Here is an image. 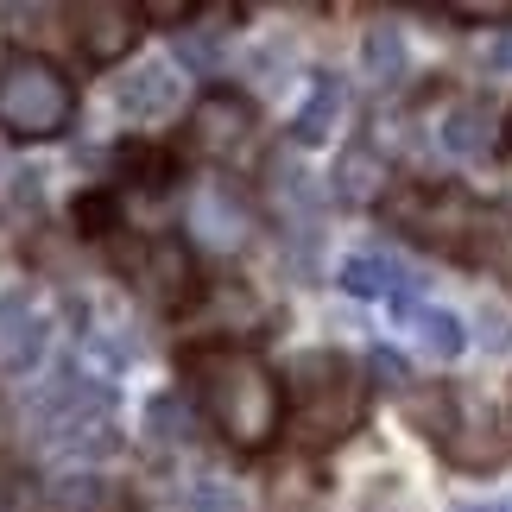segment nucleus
I'll return each instance as SVG.
<instances>
[{
    "label": "nucleus",
    "mask_w": 512,
    "mask_h": 512,
    "mask_svg": "<svg viewBox=\"0 0 512 512\" xmlns=\"http://www.w3.org/2000/svg\"><path fill=\"white\" fill-rule=\"evenodd\" d=\"M184 380L203 405L209 430L241 456H260V449L279 443L285 430V380L272 373L253 348L234 342H196L184 354Z\"/></svg>",
    "instance_id": "1"
},
{
    "label": "nucleus",
    "mask_w": 512,
    "mask_h": 512,
    "mask_svg": "<svg viewBox=\"0 0 512 512\" xmlns=\"http://www.w3.org/2000/svg\"><path fill=\"white\" fill-rule=\"evenodd\" d=\"M367 411V380L342 348H304L285 367V430L304 449H329L348 430H361Z\"/></svg>",
    "instance_id": "2"
},
{
    "label": "nucleus",
    "mask_w": 512,
    "mask_h": 512,
    "mask_svg": "<svg viewBox=\"0 0 512 512\" xmlns=\"http://www.w3.org/2000/svg\"><path fill=\"white\" fill-rule=\"evenodd\" d=\"M76 121V83L38 51L0 57V133L7 140H57Z\"/></svg>",
    "instance_id": "3"
},
{
    "label": "nucleus",
    "mask_w": 512,
    "mask_h": 512,
    "mask_svg": "<svg viewBox=\"0 0 512 512\" xmlns=\"http://www.w3.org/2000/svg\"><path fill=\"white\" fill-rule=\"evenodd\" d=\"M121 266H127L133 291H146L159 310H184L196 298V266H190V253H184L177 234H152V241H140L133 260H121Z\"/></svg>",
    "instance_id": "4"
},
{
    "label": "nucleus",
    "mask_w": 512,
    "mask_h": 512,
    "mask_svg": "<svg viewBox=\"0 0 512 512\" xmlns=\"http://www.w3.org/2000/svg\"><path fill=\"white\" fill-rule=\"evenodd\" d=\"M190 228L203 234L209 247H247V234H253V209H247V196L228 184V177H203V184L190 190Z\"/></svg>",
    "instance_id": "5"
},
{
    "label": "nucleus",
    "mask_w": 512,
    "mask_h": 512,
    "mask_svg": "<svg viewBox=\"0 0 512 512\" xmlns=\"http://www.w3.org/2000/svg\"><path fill=\"white\" fill-rule=\"evenodd\" d=\"M70 32H76V51L89 64H114L140 45V7H121V0H95V7H76L70 13Z\"/></svg>",
    "instance_id": "6"
},
{
    "label": "nucleus",
    "mask_w": 512,
    "mask_h": 512,
    "mask_svg": "<svg viewBox=\"0 0 512 512\" xmlns=\"http://www.w3.org/2000/svg\"><path fill=\"white\" fill-rule=\"evenodd\" d=\"M247 133H253V102L234 89H209L190 108V146L209 152V159H228L234 146H247Z\"/></svg>",
    "instance_id": "7"
},
{
    "label": "nucleus",
    "mask_w": 512,
    "mask_h": 512,
    "mask_svg": "<svg viewBox=\"0 0 512 512\" xmlns=\"http://www.w3.org/2000/svg\"><path fill=\"white\" fill-rule=\"evenodd\" d=\"M45 342H51V317L26 298V291H7V298H0V354H7V367L13 373L38 367Z\"/></svg>",
    "instance_id": "8"
},
{
    "label": "nucleus",
    "mask_w": 512,
    "mask_h": 512,
    "mask_svg": "<svg viewBox=\"0 0 512 512\" xmlns=\"http://www.w3.org/2000/svg\"><path fill=\"white\" fill-rule=\"evenodd\" d=\"M177 95H184V83H177L171 64H140L114 83V108H121L127 121H165L177 108Z\"/></svg>",
    "instance_id": "9"
},
{
    "label": "nucleus",
    "mask_w": 512,
    "mask_h": 512,
    "mask_svg": "<svg viewBox=\"0 0 512 512\" xmlns=\"http://www.w3.org/2000/svg\"><path fill=\"white\" fill-rule=\"evenodd\" d=\"M380 190H386V159H380V146H367V140L342 146L336 171H329V196H336L342 209H367V203H380Z\"/></svg>",
    "instance_id": "10"
},
{
    "label": "nucleus",
    "mask_w": 512,
    "mask_h": 512,
    "mask_svg": "<svg viewBox=\"0 0 512 512\" xmlns=\"http://www.w3.org/2000/svg\"><path fill=\"white\" fill-rule=\"evenodd\" d=\"M487 140H494V108L481 95H456L437 121V146L449 159H475V152H487Z\"/></svg>",
    "instance_id": "11"
},
{
    "label": "nucleus",
    "mask_w": 512,
    "mask_h": 512,
    "mask_svg": "<svg viewBox=\"0 0 512 512\" xmlns=\"http://www.w3.org/2000/svg\"><path fill=\"white\" fill-rule=\"evenodd\" d=\"M342 102H348V83L336 70H317V76H310L304 108L291 114V140H298V146H323L329 127H336V114H342Z\"/></svg>",
    "instance_id": "12"
},
{
    "label": "nucleus",
    "mask_w": 512,
    "mask_h": 512,
    "mask_svg": "<svg viewBox=\"0 0 512 512\" xmlns=\"http://www.w3.org/2000/svg\"><path fill=\"white\" fill-rule=\"evenodd\" d=\"M336 279H342L348 298H399L405 291V272H399V260H386V253H348Z\"/></svg>",
    "instance_id": "13"
},
{
    "label": "nucleus",
    "mask_w": 512,
    "mask_h": 512,
    "mask_svg": "<svg viewBox=\"0 0 512 512\" xmlns=\"http://www.w3.org/2000/svg\"><path fill=\"white\" fill-rule=\"evenodd\" d=\"M51 512H127V494L95 475H64L51 481Z\"/></svg>",
    "instance_id": "14"
},
{
    "label": "nucleus",
    "mask_w": 512,
    "mask_h": 512,
    "mask_svg": "<svg viewBox=\"0 0 512 512\" xmlns=\"http://www.w3.org/2000/svg\"><path fill=\"white\" fill-rule=\"evenodd\" d=\"M361 64H367V76L380 89H399L405 83V38H399V26H367V38H361Z\"/></svg>",
    "instance_id": "15"
},
{
    "label": "nucleus",
    "mask_w": 512,
    "mask_h": 512,
    "mask_svg": "<svg viewBox=\"0 0 512 512\" xmlns=\"http://www.w3.org/2000/svg\"><path fill=\"white\" fill-rule=\"evenodd\" d=\"M146 430H152V443H159V449H171V443L184 449L196 437V418H190V405L177 399V392H159V399L146 405Z\"/></svg>",
    "instance_id": "16"
},
{
    "label": "nucleus",
    "mask_w": 512,
    "mask_h": 512,
    "mask_svg": "<svg viewBox=\"0 0 512 512\" xmlns=\"http://www.w3.org/2000/svg\"><path fill=\"white\" fill-rule=\"evenodd\" d=\"M411 329H418V342L437 354V361H456V354L468 348V336H462V323L449 317V310H411Z\"/></svg>",
    "instance_id": "17"
},
{
    "label": "nucleus",
    "mask_w": 512,
    "mask_h": 512,
    "mask_svg": "<svg viewBox=\"0 0 512 512\" xmlns=\"http://www.w3.org/2000/svg\"><path fill=\"white\" fill-rule=\"evenodd\" d=\"M70 222H76V234H108V228H114V196H108V190H89V196H76Z\"/></svg>",
    "instance_id": "18"
},
{
    "label": "nucleus",
    "mask_w": 512,
    "mask_h": 512,
    "mask_svg": "<svg viewBox=\"0 0 512 512\" xmlns=\"http://www.w3.org/2000/svg\"><path fill=\"white\" fill-rule=\"evenodd\" d=\"M367 373H373V386H380V392H405V380H411V367H405L399 348H373L367 354Z\"/></svg>",
    "instance_id": "19"
},
{
    "label": "nucleus",
    "mask_w": 512,
    "mask_h": 512,
    "mask_svg": "<svg viewBox=\"0 0 512 512\" xmlns=\"http://www.w3.org/2000/svg\"><path fill=\"white\" fill-rule=\"evenodd\" d=\"M506 342H512V329L494 317V310H487V348H506Z\"/></svg>",
    "instance_id": "20"
},
{
    "label": "nucleus",
    "mask_w": 512,
    "mask_h": 512,
    "mask_svg": "<svg viewBox=\"0 0 512 512\" xmlns=\"http://www.w3.org/2000/svg\"><path fill=\"white\" fill-rule=\"evenodd\" d=\"M487 64H494V70H512V38H500V45L487 51Z\"/></svg>",
    "instance_id": "21"
},
{
    "label": "nucleus",
    "mask_w": 512,
    "mask_h": 512,
    "mask_svg": "<svg viewBox=\"0 0 512 512\" xmlns=\"http://www.w3.org/2000/svg\"><path fill=\"white\" fill-rule=\"evenodd\" d=\"M456 512H506V506H494V500H462Z\"/></svg>",
    "instance_id": "22"
},
{
    "label": "nucleus",
    "mask_w": 512,
    "mask_h": 512,
    "mask_svg": "<svg viewBox=\"0 0 512 512\" xmlns=\"http://www.w3.org/2000/svg\"><path fill=\"white\" fill-rule=\"evenodd\" d=\"M506 430H512V399H506Z\"/></svg>",
    "instance_id": "23"
}]
</instances>
